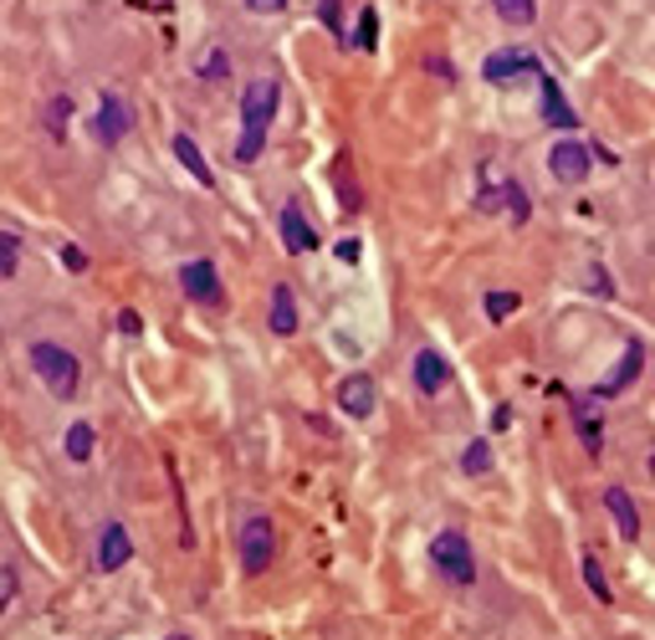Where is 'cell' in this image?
Here are the masks:
<instances>
[{
    "mask_svg": "<svg viewBox=\"0 0 655 640\" xmlns=\"http://www.w3.org/2000/svg\"><path fill=\"white\" fill-rule=\"evenodd\" d=\"M277 102H282V87L277 77H252L246 93H241V138H235V159L241 165H256L262 149H267V129L277 119Z\"/></svg>",
    "mask_w": 655,
    "mask_h": 640,
    "instance_id": "cell-1",
    "label": "cell"
},
{
    "mask_svg": "<svg viewBox=\"0 0 655 640\" xmlns=\"http://www.w3.org/2000/svg\"><path fill=\"white\" fill-rule=\"evenodd\" d=\"M32 370L57 400H72V395L83 389V364H77V354L62 349V343H51V338H36L32 343Z\"/></svg>",
    "mask_w": 655,
    "mask_h": 640,
    "instance_id": "cell-2",
    "label": "cell"
},
{
    "mask_svg": "<svg viewBox=\"0 0 655 640\" xmlns=\"http://www.w3.org/2000/svg\"><path fill=\"white\" fill-rule=\"evenodd\" d=\"M430 564H436L440 579H451L456 590H466L471 579H476L471 543H466V533H456V528H446V533H436V539H430Z\"/></svg>",
    "mask_w": 655,
    "mask_h": 640,
    "instance_id": "cell-3",
    "label": "cell"
},
{
    "mask_svg": "<svg viewBox=\"0 0 655 640\" xmlns=\"http://www.w3.org/2000/svg\"><path fill=\"white\" fill-rule=\"evenodd\" d=\"M271 558H277V528H271L267 512H252V518L241 522V569L252 573H267Z\"/></svg>",
    "mask_w": 655,
    "mask_h": 640,
    "instance_id": "cell-4",
    "label": "cell"
},
{
    "mask_svg": "<svg viewBox=\"0 0 655 640\" xmlns=\"http://www.w3.org/2000/svg\"><path fill=\"white\" fill-rule=\"evenodd\" d=\"M548 169H554L558 185H584L589 169H594V154L579 138H558L554 149H548Z\"/></svg>",
    "mask_w": 655,
    "mask_h": 640,
    "instance_id": "cell-5",
    "label": "cell"
},
{
    "mask_svg": "<svg viewBox=\"0 0 655 640\" xmlns=\"http://www.w3.org/2000/svg\"><path fill=\"white\" fill-rule=\"evenodd\" d=\"M180 287H185V298H195V303H205V307H220L226 303V287H220V271H216V262H185L180 267Z\"/></svg>",
    "mask_w": 655,
    "mask_h": 640,
    "instance_id": "cell-6",
    "label": "cell"
},
{
    "mask_svg": "<svg viewBox=\"0 0 655 640\" xmlns=\"http://www.w3.org/2000/svg\"><path fill=\"white\" fill-rule=\"evenodd\" d=\"M129 129H134V108L118 98V93H102L98 119H93V134H98V144H123V138H129Z\"/></svg>",
    "mask_w": 655,
    "mask_h": 640,
    "instance_id": "cell-7",
    "label": "cell"
},
{
    "mask_svg": "<svg viewBox=\"0 0 655 640\" xmlns=\"http://www.w3.org/2000/svg\"><path fill=\"white\" fill-rule=\"evenodd\" d=\"M640 370H645V349H640V343H624L620 364H615V370H609L605 379L594 385V395H599V400H615V395H624V389L635 385Z\"/></svg>",
    "mask_w": 655,
    "mask_h": 640,
    "instance_id": "cell-8",
    "label": "cell"
},
{
    "mask_svg": "<svg viewBox=\"0 0 655 640\" xmlns=\"http://www.w3.org/2000/svg\"><path fill=\"white\" fill-rule=\"evenodd\" d=\"M129 558H134V539H129V528H123V522H102V533H98V569L102 573H118Z\"/></svg>",
    "mask_w": 655,
    "mask_h": 640,
    "instance_id": "cell-9",
    "label": "cell"
},
{
    "mask_svg": "<svg viewBox=\"0 0 655 640\" xmlns=\"http://www.w3.org/2000/svg\"><path fill=\"white\" fill-rule=\"evenodd\" d=\"M374 400H379V395H374V379H369V374H349V379L338 385V410H343L349 421H369V415H374Z\"/></svg>",
    "mask_w": 655,
    "mask_h": 640,
    "instance_id": "cell-10",
    "label": "cell"
},
{
    "mask_svg": "<svg viewBox=\"0 0 655 640\" xmlns=\"http://www.w3.org/2000/svg\"><path fill=\"white\" fill-rule=\"evenodd\" d=\"M522 72L543 77V68H538V57H533V51H492L487 68H482V77H487V83H512V77H522Z\"/></svg>",
    "mask_w": 655,
    "mask_h": 640,
    "instance_id": "cell-11",
    "label": "cell"
},
{
    "mask_svg": "<svg viewBox=\"0 0 655 640\" xmlns=\"http://www.w3.org/2000/svg\"><path fill=\"white\" fill-rule=\"evenodd\" d=\"M282 246L292 256H307L313 246H318V231L307 226V216H303V205H298V201L282 205Z\"/></svg>",
    "mask_w": 655,
    "mask_h": 640,
    "instance_id": "cell-12",
    "label": "cell"
},
{
    "mask_svg": "<svg viewBox=\"0 0 655 640\" xmlns=\"http://www.w3.org/2000/svg\"><path fill=\"white\" fill-rule=\"evenodd\" d=\"M446 385H451V364H446L436 349H421V354H415V389H421V395H440Z\"/></svg>",
    "mask_w": 655,
    "mask_h": 640,
    "instance_id": "cell-13",
    "label": "cell"
},
{
    "mask_svg": "<svg viewBox=\"0 0 655 640\" xmlns=\"http://www.w3.org/2000/svg\"><path fill=\"white\" fill-rule=\"evenodd\" d=\"M605 507H609V518H615V528H620V539H624V543H635V539H640L635 497H630L624 487H609V492H605Z\"/></svg>",
    "mask_w": 655,
    "mask_h": 640,
    "instance_id": "cell-14",
    "label": "cell"
},
{
    "mask_svg": "<svg viewBox=\"0 0 655 640\" xmlns=\"http://www.w3.org/2000/svg\"><path fill=\"white\" fill-rule=\"evenodd\" d=\"M271 334H277V338L298 334V298H292V287H287V282L271 287Z\"/></svg>",
    "mask_w": 655,
    "mask_h": 640,
    "instance_id": "cell-15",
    "label": "cell"
},
{
    "mask_svg": "<svg viewBox=\"0 0 655 640\" xmlns=\"http://www.w3.org/2000/svg\"><path fill=\"white\" fill-rule=\"evenodd\" d=\"M174 159L195 174V185H205V190H216V174H210V165H205V154H201V144L190 134H174Z\"/></svg>",
    "mask_w": 655,
    "mask_h": 640,
    "instance_id": "cell-16",
    "label": "cell"
},
{
    "mask_svg": "<svg viewBox=\"0 0 655 640\" xmlns=\"http://www.w3.org/2000/svg\"><path fill=\"white\" fill-rule=\"evenodd\" d=\"M538 83H543V119L554 123V129H573L579 119H573V108L563 102V87H558L554 77H538Z\"/></svg>",
    "mask_w": 655,
    "mask_h": 640,
    "instance_id": "cell-17",
    "label": "cell"
},
{
    "mask_svg": "<svg viewBox=\"0 0 655 640\" xmlns=\"http://www.w3.org/2000/svg\"><path fill=\"white\" fill-rule=\"evenodd\" d=\"M573 425H579V440H584V451L599 456V446H605V425H599V415H594L584 400H573Z\"/></svg>",
    "mask_w": 655,
    "mask_h": 640,
    "instance_id": "cell-18",
    "label": "cell"
},
{
    "mask_svg": "<svg viewBox=\"0 0 655 640\" xmlns=\"http://www.w3.org/2000/svg\"><path fill=\"white\" fill-rule=\"evenodd\" d=\"M226 72H231V51H226V47H205L201 62H195V77H201V83H220Z\"/></svg>",
    "mask_w": 655,
    "mask_h": 640,
    "instance_id": "cell-19",
    "label": "cell"
},
{
    "mask_svg": "<svg viewBox=\"0 0 655 640\" xmlns=\"http://www.w3.org/2000/svg\"><path fill=\"white\" fill-rule=\"evenodd\" d=\"M492 11L512 26H533L538 21V0H492Z\"/></svg>",
    "mask_w": 655,
    "mask_h": 640,
    "instance_id": "cell-20",
    "label": "cell"
},
{
    "mask_svg": "<svg viewBox=\"0 0 655 640\" xmlns=\"http://www.w3.org/2000/svg\"><path fill=\"white\" fill-rule=\"evenodd\" d=\"M21 271V237L16 231H0V282H11Z\"/></svg>",
    "mask_w": 655,
    "mask_h": 640,
    "instance_id": "cell-21",
    "label": "cell"
},
{
    "mask_svg": "<svg viewBox=\"0 0 655 640\" xmlns=\"http://www.w3.org/2000/svg\"><path fill=\"white\" fill-rule=\"evenodd\" d=\"M353 47H359V51H374V47H379V11H374V5H364V11H359V32H353Z\"/></svg>",
    "mask_w": 655,
    "mask_h": 640,
    "instance_id": "cell-22",
    "label": "cell"
},
{
    "mask_svg": "<svg viewBox=\"0 0 655 640\" xmlns=\"http://www.w3.org/2000/svg\"><path fill=\"white\" fill-rule=\"evenodd\" d=\"M93 440H98V436H93V425H87V421L68 425V456H72V461H87V456H93Z\"/></svg>",
    "mask_w": 655,
    "mask_h": 640,
    "instance_id": "cell-23",
    "label": "cell"
},
{
    "mask_svg": "<svg viewBox=\"0 0 655 640\" xmlns=\"http://www.w3.org/2000/svg\"><path fill=\"white\" fill-rule=\"evenodd\" d=\"M461 472H466V476L492 472V446H487V440H471L466 451H461Z\"/></svg>",
    "mask_w": 655,
    "mask_h": 640,
    "instance_id": "cell-24",
    "label": "cell"
},
{
    "mask_svg": "<svg viewBox=\"0 0 655 640\" xmlns=\"http://www.w3.org/2000/svg\"><path fill=\"white\" fill-rule=\"evenodd\" d=\"M584 584H589V594H594L599 605H609V600H615V594H609L605 569H599V558H594V554H584Z\"/></svg>",
    "mask_w": 655,
    "mask_h": 640,
    "instance_id": "cell-25",
    "label": "cell"
},
{
    "mask_svg": "<svg viewBox=\"0 0 655 640\" xmlns=\"http://www.w3.org/2000/svg\"><path fill=\"white\" fill-rule=\"evenodd\" d=\"M68 123H72V98L62 93V98H51V102H47V129H51V138L68 134Z\"/></svg>",
    "mask_w": 655,
    "mask_h": 640,
    "instance_id": "cell-26",
    "label": "cell"
},
{
    "mask_svg": "<svg viewBox=\"0 0 655 640\" xmlns=\"http://www.w3.org/2000/svg\"><path fill=\"white\" fill-rule=\"evenodd\" d=\"M518 292H487V318L492 323H502V318H512V313H518Z\"/></svg>",
    "mask_w": 655,
    "mask_h": 640,
    "instance_id": "cell-27",
    "label": "cell"
},
{
    "mask_svg": "<svg viewBox=\"0 0 655 640\" xmlns=\"http://www.w3.org/2000/svg\"><path fill=\"white\" fill-rule=\"evenodd\" d=\"M318 16H323V26H328L338 41H349V26H343V0H323Z\"/></svg>",
    "mask_w": 655,
    "mask_h": 640,
    "instance_id": "cell-28",
    "label": "cell"
},
{
    "mask_svg": "<svg viewBox=\"0 0 655 640\" xmlns=\"http://www.w3.org/2000/svg\"><path fill=\"white\" fill-rule=\"evenodd\" d=\"M502 205L512 210V220H518V226L527 220V195H522L518 180H502Z\"/></svg>",
    "mask_w": 655,
    "mask_h": 640,
    "instance_id": "cell-29",
    "label": "cell"
},
{
    "mask_svg": "<svg viewBox=\"0 0 655 640\" xmlns=\"http://www.w3.org/2000/svg\"><path fill=\"white\" fill-rule=\"evenodd\" d=\"M118 334H129V338L144 334V318H138L134 307H123V313H118Z\"/></svg>",
    "mask_w": 655,
    "mask_h": 640,
    "instance_id": "cell-30",
    "label": "cell"
},
{
    "mask_svg": "<svg viewBox=\"0 0 655 640\" xmlns=\"http://www.w3.org/2000/svg\"><path fill=\"white\" fill-rule=\"evenodd\" d=\"M62 262H68L72 271H87V252H83V246H62Z\"/></svg>",
    "mask_w": 655,
    "mask_h": 640,
    "instance_id": "cell-31",
    "label": "cell"
},
{
    "mask_svg": "<svg viewBox=\"0 0 655 640\" xmlns=\"http://www.w3.org/2000/svg\"><path fill=\"white\" fill-rule=\"evenodd\" d=\"M333 252H338V262H359V252H364V246H359V241H349V237H343V241H338V246H333Z\"/></svg>",
    "mask_w": 655,
    "mask_h": 640,
    "instance_id": "cell-32",
    "label": "cell"
},
{
    "mask_svg": "<svg viewBox=\"0 0 655 640\" xmlns=\"http://www.w3.org/2000/svg\"><path fill=\"white\" fill-rule=\"evenodd\" d=\"M589 287H594L599 298H609V277H605V267H594V271H589Z\"/></svg>",
    "mask_w": 655,
    "mask_h": 640,
    "instance_id": "cell-33",
    "label": "cell"
},
{
    "mask_svg": "<svg viewBox=\"0 0 655 640\" xmlns=\"http://www.w3.org/2000/svg\"><path fill=\"white\" fill-rule=\"evenodd\" d=\"M512 425V404H497V415H492V431H507Z\"/></svg>",
    "mask_w": 655,
    "mask_h": 640,
    "instance_id": "cell-34",
    "label": "cell"
},
{
    "mask_svg": "<svg viewBox=\"0 0 655 640\" xmlns=\"http://www.w3.org/2000/svg\"><path fill=\"white\" fill-rule=\"evenodd\" d=\"M246 5H252V11H256V16H267V11H282V5H287V0H246Z\"/></svg>",
    "mask_w": 655,
    "mask_h": 640,
    "instance_id": "cell-35",
    "label": "cell"
},
{
    "mask_svg": "<svg viewBox=\"0 0 655 640\" xmlns=\"http://www.w3.org/2000/svg\"><path fill=\"white\" fill-rule=\"evenodd\" d=\"M144 5H149V11H169V5H174V0H144Z\"/></svg>",
    "mask_w": 655,
    "mask_h": 640,
    "instance_id": "cell-36",
    "label": "cell"
},
{
    "mask_svg": "<svg viewBox=\"0 0 655 640\" xmlns=\"http://www.w3.org/2000/svg\"><path fill=\"white\" fill-rule=\"evenodd\" d=\"M165 640H190V636H185V630H174V636H165Z\"/></svg>",
    "mask_w": 655,
    "mask_h": 640,
    "instance_id": "cell-37",
    "label": "cell"
},
{
    "mask_svg": "<svg viewBox=\"0 0 655 640\" xmlns=\"http://www.w3.org/2000/svg\"><path fill=\"white\" fill-rule=\"evenodd\" d=\"M651 476H655V451H651Z\"/></svg>",
    "mask_w": 655,
    "mask_h": 640,
    "instance_id": "cell-38",
    "label": "cell"
}]
</instances>
